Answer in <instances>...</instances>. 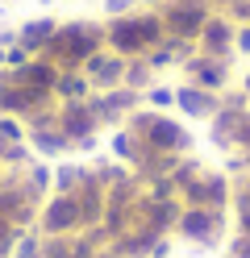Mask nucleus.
I'll return each mask as SVG.
<instances>
[{"instance_id": "obj_1", "label": "nucleus", "mask_w": 250, "mask_h": 258, "mask_svg": "<svg viewBox=\"0 0 250 258\" xmlns=\"http://www.w3.org/2000/svg\"><path fill=\"white\" fill-rule=\"evenodd\" d=\"M163 38H167V29H163L159 9H155V13H125V17H109V25H105V46L117 50V54H125V58L150 54Z\"/></svg>"}, {"instance_id": "obj_2", "label": "nucleus", "mask_w": 250, "mask_h": 258, "mask_svg": "<svg viewBox=\"0 0 250 258\" xmlns=\"http://www.w3.org/2000/svg\"><path fill=\"white\" fill-rule=\"evenodd\" d=\"M100 46H105V25H92V21H67L59 25L55 42H50V50L42 58H50L59 71H75L83 67Z\"/></svg>"}, {"instance_id": "obj_3", "label": "nucleus", "mask_w": 250, "mask_h": 258, "mask_svg": "<svg viewBox=\"0 0 250 258\" xmlns=\"http://www.w3.org/2000/svg\"><path fill=\"white\" fill-rule=\"evenodd\" d=\"M129 129L142 138L146 154H183L188 150V129H183L175 117H163V112H142L133 117Z\"/></svg>"}, {"instance_id": "obj_4", "label": "nucleus", "mask_w": 250, "mask_h": 258, "mask_svg": "<svg viewBox=\"0 0 250 258\" xmlns=\"http://www.w3.org/2000/svg\"><path fill=\"white\" fill-rule=\"evenodd\" d=\"M213 13H217L213 0H167V5H159L167 38H188V42L200 38V29H205V21Z\"/></svg>"}, {"instance_id": "obj_5", "label": "nucleus", "mask_w": 250, "mask_h": 258, "mask_svg": "<svg viewBox=\"0 0 250 258\" xmlns=\"http://www.w3.org/2000/svg\"><path fill=\"white\" fill-rule=\"evenodd\" d=\"M125 67H129L125 54L109 50V46H100V50L83 62V75H88L92 92H109V88H125Z\"/></svg>"}, {"instance_id": "obj_6", "label": "nucleus", "mask_w": 250, "mask_h": 258, "mask_svg": "<svg viewBox=\"0 0 250 258\" xmlns=\"http://www.w3.org/2000/svg\"><path fill=\"white\" fill-rule=\"evenodd\" d=\"M233 34H238V25H233L229 13H213V17L205 21V29H200L196 46H200V54L229 58V50H233Z\"/></svg>"}, {"instance_id": "obj_7", "label": "nucleus", "mask_w": 250, "mask_h": 258, "mask_svg": "<svg viewBox=\"0 0 250 258\" xmlns=\"http://www.w3.org/2000/svg\"><path fill=\"white\" fill-rule=\"evenodd\" d=\"M83 225V213H79V200L75 196H63V191H55V200L46 204V213H42V229L46 233H71Z\"/></svg>"}, {"instance_id": "obj_8", "label": "nucleus", "mask_w": 250, "mask_h": 258, "mask_svg": "<svg viewBox=\"0 0 250 258\" xmlns=\"http://www.w3.org/2000/svg\"><path fill=\"white\" fill-rule=\"evenodd\" d=\"M175 108H183L188 117H217L221 112V96L200 88V84H183V88H175Z\"/></svg>"}, {"instance_id": "obj_9", "label": "nucleus", "mask_w": 250, "mask_h": 258, "mask_svg": "<svg viewBox=\"0 0 250 258\" xmlns=\"http://www.w3.org/2000/svg\"><path fill=\"white\" fill-rule=\"evenodd\" d=\"M188 84H200L209 92H221L225 88V75H229V58H213V54H192L188 58Z\"/></svg>"}, {"instance_id": "obj_10", "label": "nucleus", "mask_w": 250, "mask_h": 258, "mask_svg": "<svg viewBox=\"0 0 250 258\" xmlns=\"http://www.w3.org/2000/svg\"><path fill=\"white\" fill-rule=\"evenodd\" d=\"M55 34H59V21L55 17H33V21H25L21 29H17V42H21L33 58H42L50 50V42H55Z\"/></svg>"}, {"instance_id": "obj_11", "label": "nucleus", "mask_w": 250, "mask_h": 258, "mask_svg": "<svg viewBox=\"0 0 250 258\" xmlns=\"http://www.w3.org/2000/svg\"><path fill=\"white\" fill-rule=\"evenodd\" d=\"M217 225H221V217H217V208H188V213L179 217V229L188 233V237H196V241H209L213 233H217Z\"/></svg>"}, {"instance_id": "obj_12", "label": "nucleus", "mask_w": 250, "mask_h": 258, "mask_svg": "<svg viewBox=\"0 0 250 258\" xmlns=\"http://www.w3.org/2000/svg\"><path fill=\"white\" fill-rule=\"evenodd\" d=\"M55 96H63L67 104L88 100V96H92V84H88V75H83V71H59V79H55Z\"/></svg>"}, {"instance_id": "obj_13", "label": "nucleus", "mask_w": 250, "mask_h": 258, "mask_svg": "<svg viewBox=\"0 0 250 258\" xmlns=\"http://www.w3.org/2000/svg\"><path fill=\"white\" fill-rule=\"evenodd\" d=\"M113 154L125 158V163H133V167L146 163V146H142V138L133 134V129H117L113 134Z\"/></svg>"}, {"instance_id": "obj_14", "label": "nucleus", "mask_w": 250, "mask_h": 258, "mask_svg": "<svg viewBox=\"0 0 250 258\" xmlns=\"http://www.w3.org/2000/svg\"><path fill=\"white\" fill-rule=\"evenodd\" d=\"M146 100L155 104V108H171V104H175V88H159V84H150V88H146Z\"/></svg>"}, {"instance_id": "obj_15", "label": "nucleus", "mask_w": 250, "mask_h": 258, "mask_svg": "<svg viewBox=\"0 0 250 258\" xmlns=\"http://www.w3.org/2000/svg\"><path fill=\"white\" fill-rule=\"evenodd\" d=\"M100 5H105L109 17H125V13H133V5H138V0H100Z\"/></svg>"}, {"instance_id": "obj_16", "label": "nucleus", "mask_w": 250, "mask_h": 258, "mask_svg": "<svg viewBox=\"0 0 250 258\" xmlns=\"http://www.w3.org/2000/svg\"><path fill=\"white\" fill-rule=\"evenodd\" d=\"M233 46H238L242 54H250V21H246V25H238V34H233Z\"/></svg>"}, {"instance_id": "obj_17", "label": "nucleus", "mask_w": 250, "mask_h": 258, "mask_svg": "<svg viewBox=\"0 0 250 258\" xmlns=\"http://www.w3.org/2000/svg\"><path fill=\"white\" fill-rule=\"evenodd\" d=\"M17 258H42V246H38V241H21V250H17Z\"/></svg>"}, {"instance_id": "obj_18", "label": "nucleus", "mask_w": 250, "mask_h": 258, "mask_svg": "<svg viewBox=\"0 0 250 258\" xmlns=\"http://www.w3.org/2000/svg\"><path fill=\"white\" fill-rule=\"evenodd\" d=\"M233 254H238V258H250V237H238V246H233Z\"/></svg>"}, {"instance_id": "obj_19", "label": "nucleus", "mask_w": 250, "mask_h": 258, "mask_svg": "<svg viewBox=\"0 0 250 258\" xmlns=\"http://www.w3.org/2000/svg\"><path fill=\"white\" fill-rule=\"evenodd\" d=\"M242 88H246V96H250V75H242Z\"/></svg>"}, {"instance_id": "obj_20", "label": "nucleus", "mask_w": 250, "mask_h": 258, "mask_svg": "<svg viewBox=\"0 0 250 258\" xmlns=\"http://www.w3.org/2000/svg\"><path fill=\"white\" fill-rule=\"evenodd\" d=\"M142 5H167V0H142Z\"/></svg>"}, {"instance_id": "obj_21", "label": "nucleus", "mask_w": 250, "mask_h": 258, "mask_svg": "<svg viewBox=\"0 0 250 258\" xmlns=\"http://www.w3.org/2000/svg\"><path fill=\"white\" fill-rule=\"evenodd\" d=\"M0 67H5V46H0Z\"/></svg>"}]
</instances>
